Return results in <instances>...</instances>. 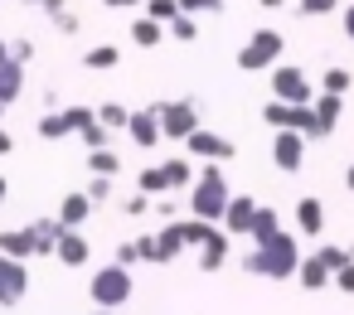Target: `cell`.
Instances as JSON below:
<instances>
[{"label": "cell", "instance_id": "cell-1", "mask_svg": "<svg viewBox=\"0 0 354 315\" xmlns=\"http://www.w3.org/2000/svg\"><path fill=\"white\" fill-rule=\"evenodd\" d=\"M243 267H248V271H257V276H277V281H281V276H291V271H301V252H296V238L277 233L272 242L252 247Z\"/></svg>", "mask_w": 354, "mask_h": 315}, {"label": "cell", "instance_id": "cell-2", "mask_svg": "<svg viewBox=\"0 0 354 315\" xmlns=\"http://www.w3.org/2000/svg\"><path fill=\"white\" fill-rule=\"evenodd\" d=\"M189 213L204 218V223H214V218L228 213V184H223V170H218V165H209V170L199 175V184L189 189Z\"/></svg>", "mask_w": 354, "mask_h": 315}, {"label": "cell", "instance_id": "cell-3", "mask_svg": "<svg viewBox=\"0 0 354 315\" xmlns=\"http://www.w3.org/2000/svg\"><path fill=\"white\" fill-rule=\"evenodd\" d=\"M88 291H93L97 310H122V300L131 296V271H127V267H117V262H112V267H97Z\"/></svg>", "mask_w": 354, "mask_h": 315}, {"label": "cell", "instance_id": "cell-4", "mask_svg": "<svg viewBox=\"0 0 354 315\" xmlns=\"http://www.w3.org/2000/svg\"><path fill=\"white\" fill-rule=\"evenodd\" d=\"M262 122L277 126V131H296V136H325L320 122H315V107H286V102H267L262 107Z\"/></svg>", "mask_w": 354, "mask_h": 315}, {"label": "cell", "instance_id": "cell-5", "mask_svg": "<svg viewBox=\"0 0 354 315\" xmlns=\"http://www.w3.org/2000/svg\"><path fill=\"white\" fill-rule=\"evenodd\" d=\"M160 136H175V141H189L199 131V107L189 97H175V102H160Z\"/></svg>", "mask_w": 354, "mask_h": 315}, {"label": "cell", "instance_id": "cell-6", "mask_svg": "<svg viewBox=\"0 0 354 315\" xmlns=\"http://www.w3.org/2000/svg\"><path fill=\"white\" fill-rule=\"evenodd\" d=\"M44 252H54V247L39 238L35 223H30V228H0V257L25 262V257H44Z\"/></svg>", "mask_w": 354, "mask_h": 315}, {"label": "cell", "instance_id": "cell-7", "mask_svg": "<svg viewBox=\"0 0 354 315\" xmlns=\"http://www.w3.org/2000/svg\"><path fill=\"white\" fill-rule=\"evenodd\" d=\"M277 54H281V35H277V30H257V35L243 44V54H238V68H243V73H257V68H267Z\"/></svg>", "mask_w": 354, "mask_h": 315}, {"label": "cell", "instance_id": "cell-8", "mask_svg": "<svg viewBox=\"0 0 354 315\" xmlns=\"http://www.w3.org/2000/svg\"><path fill=\"white\" fill-rule=\"evenodd\" d=\"M272 93H277V102H286V107H306V102H310V83H306L301 68H277V73H272Z\"/></svg>", "mask_w": 354, "mask_h": 315}, {"label": "cell", "instance_id": "cell-9", "mask_svg": "<svg viewBox=\"0 0 354 315\" xmlns=\"http://www.w3.org/2000/svg\"><path fill=\"white\" fill-rule=\"evenodd\" d=\"M25 286H30V271H25V262H10V257H0V305H20V300H25Z\"/></svg>", "mask_w": 354, "mask_h": 315}, {"label": "cell", "instance_id": "cell-10", "mask_svg": "<svg viewBox=\"0 0 354 315\" xmlns=\"http://www.w3.org/2000/svg\"><path fill=\"white\" fill-rule=\"evenodd\" d=\"M127 131H131V141H136L141 151H151V146L160 141V112H156V107H146V112H131Z\"/></svg>", "mask_w": 354, "mask_h": 315}, {"label": "cell", "instance_id": "cell-11", "mask_svg": "<svg viewBox=\"0 0 354 315\" xmlns=\"http://www.w3.org/2000/svg\"><path fill=\"white\" fill-rule=\"evenodd\" d=\"M301 155H306V136H296V131H277V141H272V160H277L281 170H301Z\"/></svg>", "mask_w": 354, "mask_h": 315}, {"label": "cell", "instance_id": "cell-12", "mask_svg": "<svg viewBox=\"0 0 354 315\" xmlns=\"http://www.w3.org/2000/svg\"><path fill=\"white\" fill-rule=\"evenodd\" d=\"M189 155H199V160H233V141H223L214 131H194L189 136Z\"/></svg>", "mask_w": 354, "mask_h": 315}, {"label": "cell", "instance_id": "cell-13", "mask_svg": "<svg viewBox=\"0 0 354 315\" xmlns=\"http://www.w3.org/2000/svg\"><path fill=\"white\" fill-rule=\"evenodd\" d=\"M54 257H59L64 267H83V262L93 257V247H88V238H83L78 228H64V238H59V247H54Z\"/></svg>", "mask_w": 354, "mask_h": 315}, {"label": "cell", "instance_id": "cell-14", "mask_svg": "<svg viewBox=\"0 0 354 315\" xmlns=\"http://www.w3.org/2000/svg\"><path fill=\"white\" fill-rule=\"evenodd\" d=\"M185 247H189V242H185V228H180V223H165V228L156 233V252H151V262H175Z\"/></svg>", "mask_w": 354, "mask_h": 315}, {"label": "cell", "instance_id": "cell-15", "mask_svg": "<svg viewBox=\"0 0 354 315\" xmlns=\"http://www.w3.org/2000/svg\"><path fill=\"white\" fill-rule=\"evenodd\" d=\"M88 213H93V199H88L83 189H73V194H64V204H59V213H54V218H59L64 228H78Z\"/></svg>", "mask_w": 354, "mask_h": 315}, {"label": "cell", "instance_id": "cell-16", "mask_svg": "<svg viewBox=\"0 0 354 315\" xmlns=\"http://www.w3.org/2000/svg\"><path fill=\"white\" fill-rule=\"evenodd\" d=\"M252 213H257V204H252L248 194H238V199H228L223 228H228V233H248V228H252Z\"/></svg>", "mask_w": 354, "mask_h": 315}, {"label": "cell", "instance_id": "cell-17", "mask_svg": "<svg viewBox=\"0 0 354 315\" xmlns=\"http://www.w3.org/2000/svg\"><path fill=\"white\" fill-rule=\"evenodd\" d=\"M25 93V68L10 59V64H0V107H10L15 97Z\"/></svg>", "mask_w": 354, "mask_h": 315}, {"label": "cell", "instance_id": "cell-18", "mask_svg": "<svg viewBox=\"0 0 354 315\" xmlns=\"http://www.w3.org/2000/svg\"><path fill=\"white\" fill-rule=\"evenodd\" d=\"M223 262H228V233H218V228H214V233H209V242L199 247V267H204V271H218Z\"/></svg>", "mask_w": 354, "mask_h": 315}, {"label": "cell", "instance_id": "cell-19", "mask_svg": "<svg viewBox=\"0 0 354 315\" xmlns=\"http://www.w3.org/2000/svg\"><path fill=\"white\" fill-rule=\"evenodd\" d=\"M296 223H301V233H320L325 228V204L320 199H301L296 204Z\"/></svg>", "mask_w": 354, "mask_h": 315}, {"label": "cell", "instance_id": "cell-20", "mask_svg": "<svg viewBox=\"0 0 354 315\" xmlns=\"http://www.w3.org/2000/svg\"><path fill=\"white\" fill-rule=\"evenodd\" d=\"M88 170L93 175H102V180H117V170H122V155L107 146V151H88Z\"/></svg>", "mask_w": 354, "mask_h": 315}, {"label": "cell", "instance_id": "cell-21", "mask_svg": "<svg viewBox=\"0 0 354 315\" xmlns=\"http://www.w3.org/2000/svg\"><path fill=\"white\" fill-rule=\"evenodd\" d=\"M277 233H281V228H277V213H272V209H257V213H252V228H248V238L262 247V242H272Z\"/></svg>", "mask_w": 354, "mask_h": 315}, {"label": "cell", "instance_id": "cell-22", "mask_svg": "<svg viewBox=\"0 0 354 315\" xmlns=\"http://www.w3.org/2000/svg\"><path fill=\"white\" fill-rule=\"evenodd\" d=\"M160 35H165V25H156V20H146V15L131 25V39H136L141 49H156V44H160Z\"/></svg>", "mask_w": 354, "mask_h": 315}, {"label": "cell", "instance_id": "cell-23", "mask_svg": "<svg viewBox=\"0 0 354 315\" xmlns=\"http://www.w3.org/2000/svg\"><path fill=\"white\" fill-rule=\"evenodd\" d=\"M83 64L102 73V68H117V64H122V54H117V44H97V49H88V54H83Z\"/></svg>", "mask_w": 354, "mask_h": 315}, {"label": "cell", "instance_id": "cell-24", "mask_svg": "<svg viewBox=\"0 0 354 315\" xmlns=\"http://www.w3.org/2000/svg\"><path fill=\"white\" fill-rule=\"evenodd\" d=\"M315 122H320V131H325V136L335 131V122H339V97H335V93H325V97L315 102Z\"/></svg>", "mask_w": 354, "mask_h": 315}, {"label": "cell", "instance_id": "cell-25", "mask_svg": "<svg viewBox=\"0 0 354 315\" xmlns=\"http://www.w3.org/2000/svg\"><path fill=\"white\" fill-rule=\"evenodd\" d=\"M146 20L175 25V20H180V0H146Z\"/></svg>", "mask_w": 354, "mask_h": 315}, {"label": "cell", "instance_id": "cell-26", "mask_svg": "<svg viewBox=\"0 0 354 315\" xmlns=\"http://www.w3.org/2000/svg\"><path fill=\"white\" fill-rule=\"evenodd\" d=\"M97 122H102L107 131H127L131 112H127V107H117V102H102V107H97Z\"/></svg>", "mask_w": 354, "mask_h": 315}, {"label": "cell", "instance_id": "cell-27", "mask_svg": "<svg viewBox=\"0 0 354 315\" xmlns=\"http://www.w3.org/2000/svg\"><path fill=\"white\" fill-rule=\"evenodd\" d=\"M35 131H39L44 141H64V136H68V122H64V112H44Z\"/></svg>", "mask_w": 354, "mask_h": 315}, {"label": "cell", "instance_id": "cell-28", "mask_svg": "<svg viewBox=\"0 0 354 315\" xmlns=\"http://www.w3.org/2000/svg\"><path fill=\"white\" fill-rule=\"evenodd\" d=\"M325 281H330V271H325V262H320V257L301 262V286H306V291H320Z\"/></svg>", "mask_w": 354, "mask_h": 315}, {"label": "cell", "instance_id": "cell-29", "mask_svg": "<svg viewBox=\"0 0 354 315\" xmlns=\"http://www.w3.org/2000/svg\"><path fill=\"white\" fill-rule=\"evenodd\" d=\"M315 257L325 262V271H330V276H335V271H344V267L354 262V252H349V247H320Z\"/></svg>", "mask_w": 354, "mask_h": 315}, {"label": "cell", "instance_id": "cell-30", "mask_svg": "<svg viewBox=\"0 0 354 315\" xmlns=\"http://www.w3.org/2000/svg\"><path fill=\"white\" fill-rule=\"evenodd\" d=\"M64 122H68V131H78V136H83L88 126H97V112H93V107H68V112H64Z\"/></svg>", "mask_w": 354, "mask_h": 315}, {"label": "cell", "instance_id": "cell-31", "mask_svg": "<svg viewBox=\"0 0 354 315\" xmlns=\"http://www.w3.org/2000/svg\"><path fill=\"white\" fill-rule=\"evenodd\" d=\"M136 184H141V194H146V199L170 189V180H165V170H160V165H156V170H141V180H136Z\"/></svg>", "mask_w": 354, "mask_h": 315}, {"label": "cell", "instance_id": "cell-32", "mask_svg": "<svg viewBox=\"0 0 354 315\" xmlns=\"http://www.w3.org/2000/svg\"><path fill=\"white\" fill-rule=\"evenodd\" d=\"M180 228H185V242H189V247H204L209 233H214V223H204V218H185Z\"/></svg>", "mask_w": 354, "mask_h": 315}, {"label": "cell", "instance_id": "cell-33", "mask_svg": "<svg viewBox=\"0 0 354 315\" xmlns=\"http://www.w3.org/2000/svg\"><path fill=\"white\" fill-rule=\"evenodd\" d=\"M160 170H165V180H170V189H180V184H189V175H194V170H189V160H165Z\"/></svg>", "mask_w": 354, "mask_h": 315}, {"label": "cell", "instance_id": "cell-34", "mask_svg": "<svg viewBox=\"0 0 354 315\" xmlns=\"http://www.w3.org/2000/svg\"><path fill=\"white\" fill-rule=\"evenodd\" d=\"M223 0H180V15H218Z\"/></svg>", "mask_w": 354, "mask_h": 315}, {"label": "cell", "instance_id": "cell-35", "mask_svg": "<svg viewBox=\"0 0 354 315\" xmlns=\"http://www.w3.org/2000/svg\"><path fill=\"white\" fill-rule=\"evenodd\" d=\"M107 141H112V131H107V126H102V122H97V126H88V131H83V146H88V151H107Z\"/></svg>", "mask_w": 354, "mask_h": 315}, {"label": "cell", "instance_id": "cell-36", "mask_svg": "<svg viewBox=\"0 0 354 315\" xmlns=\"http://www.w3.org/2000/svg\"><path fill=\"white\" fill-rule=\"evenodd\" d=\"M83 194H88L93 204H107V199H112V180H102V175H97V180H93V184H88Z\"/></svg>", "mask_w": 354, "mask_h": 315}, {"label": "cell", "instance_id": "cell-37", "mask_svg": "<svg viewBox=\"0 0 354 315\" xmlns=\"http://www.w3.org/2000/svg\"><path fill=\"white\" fill-rule=\"evenodd\" d=\"M344 88H349V73H344V68H330V73H325V93H335V97H339Z\"/></svg>", "mask_w": 354, "mask_h": 315}, {"label": "cell", "instance_id": "cell-38", "mask_svg": "<svg viewBox=\"0 0 354 315\" xmlns=\"http://www.w3.org/2000/svg\"><path fill=\"white\" fill-rule=\"evenodd\" d=\"M339 0H301V15H330Z\"/></svg>", "mask_w": 354, "mask_h": 315}, {"label": "cell", "instance_id": "cell-39", "mask_svg": "<svg viewBox=\"0 0 354 315\" xmlns=\"http://www.w3.org/2000/svg\"><path fill=\"white\" fill-rule=\"evenodd\" d=\"M170 35H175V39H185V44H189V39H194V35H199V30H194V20H189V15H180V20H175V25H170Z\"/></svg>", "mask_w": 354, "mask_h": 315}, {"label": "cell", "instance_id": "cell-40", "mask_svg": "<svg viewBox=\"0 0 354 315\" xmlns=\"http://www.w3.org/2000/svg\"><path fill=\"white\" fill-rule=\"evenodd\" d=\"M10 59H15V64L25 68V64L35 59V44H30V39H15V44H10Z\"/></svg>", "mask_w": 354, "mask_h": 315}, {"label": "cell", "instance_id": "cell-41", "mask_svg": "<svg viewBox=\"0 0 354 315\" xmlns=\"http://www.w3.org/2000/svg\"><path fill=\"white\" fill-rule=\"evenodd\" d=\"M146 209H151V199H146V194H131V199L122 204V213H131V218H141Z\"/></svg>", "mask_w": 354, "mask_h": 315}, {"label": "cell", "instance_id": "cell-42", "mask_svg": "<svg viewBox=\"0 0 354 315\" xmlns=\"http://www.w3.org/2000/svg\"><path fill=\"white\" fill-rule=\"evenodd\" d=\"M131 262H141V252H136V242H122L117 247V267H131Z\"/></svg>", "mask_w": 354, "mask_h": 315}, {"label": "cell", "instance_id": "cell-43", "mask_svg": "<svg viewBox=\"0 0 354 315\" xmlns=\"http://www.w3.org/2000/svg\"><path fill=\"white\" fill-rule=\"evenodd\" d=\"M54 30H59V35H78V15H59Z\"/></svg>", "mask_w": 354, "mask_h": 315}, {"label": "cell", "instance_id": "cell-44", "mask_svg": "<svg viewBox=\"0 0 354 315\" xmlns=\"http://www.w3.org/2000/svg\"><path fill=\"white\" fill-rule=\"evenodd\" d=\"M335 286H339V291H354V262H349L344 271H335Z\"/></svg>", "mask_w": 354, "mask_h": 315}, {"label": "cell", "instance_id": "cell-45", "mask_svg": "<svg viewBox=\"0 0 354 315\" xmlns=\"http://www.w3.org/2000/svg\"><path fill=\"white\" fill-rule=\"evenodd\" d=\"M44 10H49L54 20H59V15H68V6H64V0H44Z\"/></svg>", "mask_w": 354, "mask_h": 315}, {"label": "cell", "instance_id": "cell-46", "mask_svg": "<svg viewBox=\"0 0 354 315\" xmlns=\"http://www.w3.org/2000/svg\"><path fill=\"white\" fill-rule=\"evenodd\" d=\"M102 6H112V10H131V6H146V0H102Z\"/></svg>", "mask_w": 354, "mask_h": 315}, {"label": "cell", "instance_id": "cell-47", "mask_svg": "<svg viewBox=\"0 0 354 315\" xmlns=\"http://www.w3.org/2000/svg\"><path fill=\"white\" fill-rule=\"evenodd\" d=\"M15 151V141H10V131H0V155H10Z\"/></svg>", "mask_w": 354, "mask_h": 315}, {"label": "cell", "instance_id": "cell-48", "mask_svg": "<svg viewBox=\"0 0 354 315\" xmlns=\"http://www.w3.org/2000/svg\"><path fill=\"white\" fill-rule=\"evenodd\" d=\"M0 64H10V44L6 39H0Z\"/></svg>", "mask_w": 354, "mask_h": 315}, {"label": "cell", "instance_id": "cell-49", "mask_svg": "<svg viewBox=\"0 0 354 315\" xmlns=\"http://www.w3.org/2000/svg\"><path fill=\"white\" fill-rule=\"evenodd\" d=\"M344 30H349V39H354V10H349V15H344Z\"/></svg>", "mask_w": 354, "mask_h": 315}, {"label": "cell", "instance_id": "cell-50", "mask_svg": "<svg viewBox=\"0 0 354 315\" xmlns=\"http://www.w3.org/2000/svg\"><path fill=\"white\" fill-rule=\"evenodd\" d=\"M6 194H10V184H6V175H0V204H6Z\"/></svg>", "mask_w": 354, "mask_h": 315}, {"label": "cell", "instance_id": "cell-51", "mask_svg": "<svg viewBox=\"0 0 354 315\" xmlns=\"http://www.w3.org/2000/svg\"><path fill=\"white\" fill-rule=\"evenodd\" d=\"M262 6H267V10H277V6H281V0H262Z\"/></svg>", "mask_w": 354, "mask_h": 315}, {"label": "cell", "instance_id": "cell-52", "mask_svg": "<svg viewBox=\"0 0 354 315\" xmlns=\"http://www.w3.org/2000/svg\"><path fill=\"white\" fill-rule=\"evenodd\" d=\"M93 315H122V310H93Z\"/></svg>", "mask_w": 354, "mask_h": 315}, {"label": "cell", "instance_id": "cell-53", "mask_svg": "<svg viewBox=\"0 0 354 315\" xmlns=\"http://www.w3.org/2000/svg\"><path fill=\"white\" fill-rule=\"evenodd\" d=\"M25 6H44V0H25Z\"/></svg>", "mask_w": 354, "mask_h": 315}, {"label": "cell", "instance_id": "cell-54", "mask_svg": "<svg viewBox=\"0 0 354 315\" xmlns=\"http://www.w3.org/2000/svg\"><path fill=\"white\" fill-rule=\"evenodd\" d=\"M349 189H354V170H349Z\"/></svg>", "mask_w": 354, "mask_h": 315}, {"label": "cell", "instance_id": "cell-55", "mask_svg": "<svg viewBox=\"0 0 354 315\" xmlns=\"http://www.w3.org/2000/svg\"><path fill=\"white\" fill-rule=\"evenodd\" d=\"M0 112H6V107H0Z\"/></svg>", "mask_w": 354, "mask_h": 315}]
</instances>
